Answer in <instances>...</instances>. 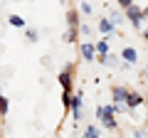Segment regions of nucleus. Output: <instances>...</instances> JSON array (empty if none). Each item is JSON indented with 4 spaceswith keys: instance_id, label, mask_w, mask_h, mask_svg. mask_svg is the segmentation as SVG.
<instances>
[{
    "instance_id": "1",
    "label": "nucleus",
    "mask_w": 148,
    "mask_h": 138,
    "mask_svg": "<svg viewBox=\"0 0 148 138\" xmlns=\"http://www.w3.org/2000/svg\"><path fill=\"white\" fill-rule=\"evenodd\" d=\"M96 118L101 121V126H106L109 131H116L119 121H116V106H99L96 109Z\"/></svg>"
},
{
    "instance_id": "2",
    "label": "nucleus",
    "mask_w": 148,
    "mask_h": 138,
    "mask_svg": "<svg viewBox=\"0 0 148 138\" xmlns=\"http://www.w3.org/2000/svg\"><path fill=\"white\" fill-rule=\"evenodd\" d=\"M126 17L131 20V25L136 27V30H141L143 20H146V10H143V8H138L136 3H133V5H128V8H126Z\"/></svg>"
},
{
    "instance_id": "3",
    "label": "nucleus",
    "mask_w": 148,
    "mask_h": 138,
    "mask_svg": "<svg viewBox=\"0 0 148 138\" xmlns=\"http://www.w3.org/2000/svg\"><path fill=\"white\" fill-rule=\"evenodd\" d=\"M79 54H82V59H84V62H91V59L96 57V44H91V42H82L79 44Z\"/></svg>"
},
{
    "instance_id": "4",
    "label": "nucleus",
    "mask_w": 148,
    "mask_h": 138,
    "mask_svg": "<svg viewBox=\"0 0 148 138\" xmlns=\"http://www.w3.org/2000/svg\"><path fill=\"white\" fill-rule=\"evenodd\" d=\"M59 84H62V89H72V86H74V67H72V64L59 74Z\"/></svg>"
},
{
    "instance_id": "5",
    "label": "nucleus",
    "mask_w": 148,
    "mask_h": 138,
    "mask_svg": "<svg viewBox=\"0 0 148 138\" xmlns=\"http://www.w3.org/2000/svg\"><path fill=\"white\" fill-rule=\"evenodd\" d=\"M143 101H146V99H143V96L138 94V91H128V96H126V104H128V106H131V109L141 106Z\"/></svg>"
},
{
    "instance_id": "6",
    "label": "nucleus",
    "mask_w": 148,
    "mask_h": 138,
    "mask_svg": "<svg viewBox=\"0 0 148 138\" xmlns=\"http://www.w3.org/2000/svg\"><path fill=\"white\" fill-rule=\"evenodd\" d=\"M111 96H114V104H119V101H126L128 89H126V86H114V89H111Z\"/></svg>"
},
{
    "instance_id": "7",
    "label": "nucleus",
    "mask_w": 148,
    "mask_h": 138,
    "mask_svg": "<svg viewBox=\"0 0 148 138\" xmlns=\"http://www.w3.org/2000/svg\"><path fill=\"white\" fill-rule=\"evenodd\" d=\"M121 59H123L126 64H136V59H138V52H136L133 47H126V49L121 52Z\"/></svg>"
},
{
    "instance_id": "8",
    "label": "nucleus",
    "mask_w": 148,
    "mask_h": 138,
    "mask_svg": "<svg viewBox=\"0 0 148 138\" xmlns=\"http://www.w3.org/2000/svg\"><path fill=\"white\" fill-rule=\"evenodd\" d=\"M99 62L106 64V67H119V57H114V54H99Z\"/></svg>"
},
{
    "instance_id": "9",
    "label": "nucleus",
    "mask_w": 148,
    "mask_h": 138,
    "mask_svg": "<svg viewBox=\"0 0 148 138\" xmlns=\"http://www.w3.org/2000/svg\"><path fill=\"white\" fill-rule=\"evenodd\" d=\"M77 37H79V27H69V30L67 32H64V42H67V44H72V42H77Z\"/></svg>"
},
{
    "instance_id": "10",
    "label": "nucleus",
    "mask_w": 148,
    "mask_h": 138,
    "mask_svg": "<svg viewBox=\"0 0 148 138\" xmlns=\"http://www.w3.org/2000/svg\"><path fill=\"white\" fill-rule=\"evenodd\" d=\"M72 101H74L72 89H64V94H62V106H64V111H69V109H72Z\"/></svg>"
},
{
    "instance_id": "11",
    "label": "nucleus",
    "mask_w": 148,
    "mask_h": 138,
    "mask_svg": "<svg viewBox=\"0 0 148 138\" xmlns=\"http://www.w3.org/2000/svg\"><path fill=\"white\" fill-rule=\"evenodd\" d=\"M67 25L69 27H79L82 25V22H79V12H77V10H69L67 12Z\"/></svg>"
},
{
    "instance_id": "12",
    "label": "nucleus",
    "mask_w": 148,
    "mask_h": 138,
    "mask_svg": "<svg viewBox=\"0 0 148 138\" xmlns=\"http://www.w3.org/2000/svg\"><path fill=\"white\" fill-rule=\"evenodd\" d=\"M114 27H116V25H114V22H111L109 17H106V20H101V22H99V30L104 32V35H111V32H114Z\"/></svg>"
},
{
    "instance_id": "13",
    "label": "nucleus",
    "mask_w": 148,
    "mask_h": 138,
    "mask_svg": "<svg viewBox=\"0 0 148 138\" xmlns=\"http://www.w3.org/2000/svg\"><path fill=\"white\" fill-rule=\"evenodd\" d=\"M96 52L99 54H109V42H106V40H99V42H96Z\"/></svg>"
},
{
    "instance_id": "14",
    "label": "nucleus",
    "mask_w": 148,
    "mask_h": 138,
    "mask_svg": "<svg viewBox=\"0 0 148 138\" xmlns=\"http://www.w3.org/2000/svg\"><path fill=\"white\" fill-rule=\"evenodd\" d=\"M8 20H10V25H12V27H22V25H25V20H22L20 15H10Z\"/></svg>"
},
{
    "instance_id": "15",
    "label": "nucleus",
    "mask_w": 148,
    "mask_h": 138,
    "mask_svg": "<svg viewBox=\"0 0 148 138\" xmlns=\"http://www.w3.org/2000/svg\"><path fill=\"white\" fill-rule=\"evenodd\" d=\"M8 109H10V104H8V96H0V113H3V116H8Z\"/></svg>"
},
{
    "instance_id": "16",
    "label": "nucleus",
    "mask_w": 148,
    "mask_h": 138,
    "mask_svg": "<svg viewBox=\"0 0 148 138\" xmlns=\"http://www.w3.org/2000/svg\"><path fill=\"white\" fill-rule=\"evenodd\" d=\"M96 136H99V128H96V126H86L84 138H96Z\"/></svg>"
},
{
    "instance_id": "17",
    "label": "nucleus",
    "mask_w": 148,
    "mask_h": 138,
    "mask_svg": "<svg viewBox=\"0 0 148 138\" xmlns=\"http://www.w3.org/2000/svg\"><path fill=\"white\" fill-rule=\"evenodd\" d=\"M79 12H84V15H91V5H89V3H82V5H79Z\"/></svg>"
},
{
    "instance_id": "18",
    "label": "nucleus",
    "mask_w": 148,
    "mask_h": 138,
    "mask_svg": "<svg viewBox=\"0 0 148 138\" xmlns=\"http://www.w3.org/2000/svg\"><path fill=\"white\" fill-rule=\"evenodd\" d=\"M72 109H82V96L74 94V101H72Z\"/></svg>"
},
{
    "instance_id": "19",
    "label": "nucleus",
    "mask_w": 148,
    "mask_h": 138,
    "mask_svg": "<svg viewBox=\"0 0 148 138\" xmlns=\"http://www.w3.org/2000/svg\"><path fill=\"white\" fill-rule=\"evenodd\" d=\"M89 25H84V22H82V25H79V35H84V37H89Z\"/></svg>"
},
{
    "instance_id": "20",
    "label": "nucleus",
    "mask_w": 148,
    "mask_h": 138,
    "mask_svg": "<svg viewBox=\"0 0 148 138\" xmlns=\"http://www.w3.org/2000/svg\"><path fill=\"white\" fill-rule=\"evenodd\" d=\"M109 17H111V22H114V25H119V22H121V15H119V12H116V10L111 12V15H109Z\"/></svg>"
},
{
    "instance_id": "21",
    "label": "nucleus",
    "mask_w": 148,
    "mask_h": 138,
    "mask_svg": "<svg viewBox=\"0 0 148 138\" xmlns=\"http://www.w3.org/2000/svg\"><path fill=\"white\" fill-rule=\"evenodd\" d=\"M27 40L30 42H37V30H27Z\"/></svg>"
},
{
    "instance_id": "22",
    "label": "nucleus",
    "mask_w": 148,
    "mask_h": 138,
    "mask_svg": "<svg viewBox=\"0 0 148 138\" xmlns=\"http://www.w3.org/2000/svg\"><path fill=\"white\" fill-rule=\"evenodd\" d=\"M119 5H121V8H123V10H126V8H128V5H133V0H119Z\"/></svg>"
},
{
    "instance_id": "23",
    "label": "nucleus",
    "mask_w": 148,
    "mask_h": 138,
    "mask_svg": "<svg viewBox=\"0 0 148 138\" xmlns=\"http://www.w3.org/2000/svg\"><path fill=\"white\" fill-rule=\"evenodd\" d=\"M143 40H146V42H148V27H146V30H143Z\"/></svg>"
},
{
    "instance_id": "24",
    "label": "nucleus",
    "mask_w": 148,
    "mask_h": 138,
    "mask_svg": "<svg viewBox=\"0 0 148 138\" xmlns=\"http://www.w3.org/2000/svg\"><path fill=\"white\" fill-rule=\"evenodd\" d=\"M143 10H146V20H148V5H146V8H143Z\"/></svg>"
},
{
    "instance_id": "25",
    "label": "nucleus",
    "mask_w": 148,
    "mask_h": 138,
    "mask_svg": "<svg viewBox=\"0 0 148 138\" xmlns=\"http://www.w3.org/2000/svg\"><path fill=\"white\" fill-rule=\"evenodd\" d=\"M146 104H148V96H146Z\"/></svg>"
}]
</instances>
